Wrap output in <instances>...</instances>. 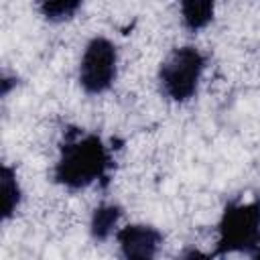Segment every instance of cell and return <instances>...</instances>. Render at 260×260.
Returning <instances> with one entry per match:
<instances>
[{"mask_svg":"<svg viewBox=\"0 0 260 260\" xmlns=\"http://www.w3.org/2000/svg\"><path fill=\"white\" fill-rule=\"evenodd\" d=\"M246 252L258 256L260 252V201H236L230 203L217 223L215 252L232 254Z\"/></svg>","mask_w":260,"mask_h":260,"instance_id":"cell-2","label":"cell"},{"mask_svg":"<svg viewBox=\"0 0 260 260\" xmlns=\"http://www.w3.org/2000/svg\"><path fill=\"white\" fill-rule=\"evenodd\" d=\"M0 193H2V221H8L16 215L20 201H22V189L16 177V171L10 165H2L0 171Z\"/></svg>","mask_w":260,"mask_h":260,"instance_id":"cell-6","label":"cell"},{"mask_svg":"<svg viewBox=\"0 0 260 260\" xmlns=\"http://www.w3.org/2000/svg\"><path fill=\"white\" fill-rule=\"evenodd\" d=\"M112 156L98 134L67 130L53 167V181L65 189H85L108 177Z\"/></svg>","mask_w":260,"mask_h":260,"instance_id":"cell-1","label":"cell"},{"mask_svg":"<svg viewBox=\"0 0 260 260\" xmlns=\"http://www.w3.org/2000/svg\"><path fill=\"white\" fill-rule=\"evenodd\" d=\"M118 75V49L106 37H93L79 61V85L89 95L108 91Z\"/></svg>","mask_w":260,"mask_h":260,"instance_id":"cell-4","label":"cell"},{"mask_svg":"<svg viewBox=\"0 0 260 260\" xmlns=\"http://www.w3.org/2000/svg\"><path fill=\"white\" fill-rule=\"evenodd\" d=\"M0 85H2V95L6 98V95H8V91H10V87H12V85H16V77H8V75H4V77H2V81H0Z\"/></svg>","mask_w":260,"mask_h":260,"instance_id":"cell-10","label":"cell"},{"mask_svg":"<svg viewBox=\"0 0 260 260\" xmlns=\"http://www.w3.org/2000/svg\"><path fill=\"white\" fill-rule=\"evenodd\" d=\"M120 217H122V207L120 205H116V203H102V205H98L93 209V213H91V219H89L91 238L98 240V242L108 240L116 232Z\"/></svg>","mask_w":260,"mask_h":260,"instance_id":"cell-8","label":"cell"},{"mask_svg":"<svg viewBox=\"0 0 260 260\" xmlns=\"http://www.w3.org/2000/svg\"><path fill=\"white\" fill-rule=\"evenodd\" d=\"M215 4L217 0H179L183 24L193 32L205 28L213 20Z\"/></svg>","mask_w":260,"mask_h":260,"instance_id":"cell-7","label":"cell"},{"mask_svg":"<svg viewBox=\"0 0 260 260\" xmlns=\"http://www.w3.org/2000/svg\"><path fill=\"white\" fill-rule=\"evenodd\" d=\"M203 69L205 57L199 49L191 45L173 49L158 69V83L162 93L177 104L189 102L199 89Z\"/></svg>","mask_w":260,"mask_h":260,"instance_id":"cell-3","label":"cell"},{"mask_svg":"<svg viewBox=\"0 0 260 260\" xmlns=\"http://www.w3.org/2000/svg\"><path fill=\"white\" fill-rule=\"evenodd\" d=\"M83 0H39V12L49 22H63L77 14Z\"/></svg>","mask_w":260,"mask_h":260,"instance_id":"cell-9","label":"cell"},{"mask_svg":"<svg viewBox=\"0 0 260 260\" xmlns=\"http://www.w3.org/2000/svg\"><path fill=\"white\" fill-rule=\"evenodd\" d=\"M116 242L124 258L150 260L158 254V248L162 244V234L154 225L130 223L116 230Z\"/></svg>","mask_w":260,"mask_h":260,"instance_id":"cell-5","label":"cell"}]
</instances>
